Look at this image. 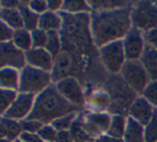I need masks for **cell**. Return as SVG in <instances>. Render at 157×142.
<instances>
[{
    "mask_svg": "<svg viewBox=\"0 0 157 142\" xmlns=\"http://www.w3.org/2000/svg\"><path fill=\"white\" fill-rule=\"evenodd\" d=\"M27 65L39 68L44 72L52 73L55 58L45 48H31L25 52Z\"/></svg>",
    "mask_w": 157,
    "mask_h": 142,
    "instance_id": "cell-12",
    "label": "cell"
},
{
    "mask_svg": "<svg viewBox=\"0 0 157 142\" xmlns=\"http://www.w3.org/2000/svg\"><path fill=\"white\" fill-rule=\"evenodd\" d=\"M61 10L63 11V13L75 15L90 13L92 9L89 6V2L82 1V0H67V1H63Z\"/></svg>",
    "mask_w": 157,
    "mask_h": 142,
    "instance_id": "cell-23",
    "label": "cell"
},
{
    "mask_svg": "<svg viewBox=\"0 0 157 142\" xmlns=\"http://www.w3.org/2000/svg\"><path fill=\"white\" fill-rule=\"evenodd\" d=\"M2 139H6V132L3 123H2L1 119H0V140H2Z\"/></svg>",
    "mask_w": 157,
    "mask_h": 142,
    "instance_id": "cell-45",
    "label": "cell"
},
{
    "mask_svg": "<svg viewBox=\"0 0 157 142\" xmlns=\"http://www.w3.org/2000/svg\"><path fill=\"white\" fill-rule=\"evenodd\" d=\"M108 94L112 101L110 103L111 110L116 113L120 112V114L124 112L126 109L129 110L132 104L137 98V93L134 92L126 85L122 77L120 79L116 75H113V77L109 80V93Z\"/></svg>",
    "mask_w": 157,
    "mask_h": 142,
    "instance_id": "cell-4",
    "label": "cell"
},
{
    "mask_svg": "<svg viewBox=\"0 0 157 142\" xmlns=\"http://www.w3.org/2000/svg\"><path fill=\"white\" fill-rule=\"evenodd\" d=\"M12 43L21 52H28L32 48L31 32L26 30L25 28L15 30L14 33H13Z\"/></svg>",
    "mask_w": 157,
    "mask_h": 142,
    "instance_id": "cell-21",
    "label": "cell"
},
{
    "mask_svg": "<svg viewBox=\"0 0 157 142\" xmlns=\"http://www.w3.org/2000/svg\"><path fill=\"white\" fill-rule=\"evenodd\" d=\"M110 123H111V117L107 113H92L87 115L86 117L85 127L90 135L94 134H103L107 132L109 129Z\"/></svg>",
    "mask_w": 157,
    "mask_h": 142,
    "instance_id": "cell-15",
    "label": "cell"
},
{
    "mask_svg": "<svg viewBox=\"0 0 157 142\" xmlns=\"http://www.w3.org/2000/svg\"><path fill=\"white\" fill-rule=\"evenodd\" d=\"M19 139L23 142H44L37 134H31V132H21Z\"/></svg>",
    "mask_w": 157,
    "mask_h": 142,
    "instance_id": "cell-40",
    "label": "cell"
},
{
    "mask_svg": "<svg viewBox=\"0 0 157 142\" xmlns=\"http://www.w3.org/2000/svg\"><path fill=\"white\" fill-rule=\"evenodd\" d=\"M70 132L74 142H87L91 140V135L86 129L83 122L79 121V120H75L70 129Z\"/></svg>",
    "mask_w": 157,
    "mask_h": 142,
    "instance_id": "cell-26",
    "label": "cell"
},
{
    "mask_svg": "<svg viewBox=\"0 0 157 142\" xmlns=\"http://www.w3.org/2000/svg\"><path fill=\"white\" fill-rule=\"evenodd\" d=\"M31 39L32 48H45L46 41H47V32L37 28L31 31Z\"/></svg>",
    "mask_w": 157,
    "mask_h": 142,
    "instance_id": "cell-34",
    "label": "cell"
},
{
    "mask_svg": "<svg viewBox=\"0 0 157 142\" xmlns=\"http://www.w3.org/2000/svg\"><path fill=\"white\" fill-rule=\"evenodd\" d=\"M155 110L156 109L154 108V106L151 105L144 97L139 96L132 104L128 112L132 119L139 122L141 125L145 126L153 117Z\"/></svg>",
    "mask_w": 157,
    "mask_h": 142,
    "instance_id": "cell-13",
    "label": "cell"
},
{
    "mask_svg": "<svg viewBox=\"0 0 157 142\" xmlns=\"http://www.w3.org/2000/svg\"><path fill=\"white\" fill-rule=\"evenodd\" d=\"M45 49L52 55L56 57L61 52V35L59 31H49L47 32V41H46Z\"/></svg>",
    "mask_w": 157,
    "mask_h": 142,
    "instance_id": "cell-27",
    "label": "cell"
},
{
    "mask_svg": "<svg viewBox=\"0 0 157 142\" xmlns=\"http://www.w3.org/2000/svg\"><path fill=\"white\" fill-rule=\"evenodd\" d=\"M27 65L25 52L19 50L11 42L0 43V70L1 68H15L21 71Z\"/></svg>",
    "mask_w": 157,
    "mask_h": 142,
    "instance_id": "cell-8",
    "label": "cell"
},
{
    "mask_svg": "<svg viewBox=\"0 0 157 142\" xmlns=\"http://www.w3.org/2000/svg\"><path fill=\"white\" fill-rule=\"evenodd\" d=\"M132 28L140 31L157 28V6L152 1H139L132 8L130 13Z\"/></svg>",
    "mask_w": 157,
    "mask_h": 142,
    "instance_id": "cell-5",
    "label": "cell"
},
{
    "mask_svg": "<svg viewBox=\"0 0 157 142\" xmlns=\"http://www.w3.org/2000/svg\"><path fill=\"white\" fill-rule=\"evenodd\" d=\"M35 95L28 94V93H21L17 94L16 98L12 103L11 107L3 115L4 117L12 119L15 121H24L31 113L34 105Z\"/></svg>",
    "mask_w": 157,
    "mask_h": 142,
    "instance_id": "cell-10",
    "label": "cell"
},
{
    "mask_svg": "<svg viewBox=\"0 0 157 142\" xmlns=\"http://www.w3.org/2000/svg\"><path fill=\"white\" fill-rule=\"evenodd\" d=\"M2 123L4 125L6 132V139L10 141H14L21 137V132H23V128H21V123L19 121H15L12 119H8V117H0Z\"/></svg>",
    "mask_w": 157,
    "mask_h": 142,
    "instance_id": "cell-25",
    "label": "cell"
},
{
    "mask_svg": "<svg viewBox=\"0 0 157 142\" xmlns=\"http://www.w3.org/2000/svg\"><path fill=\"white\" fill-rule=\"evenodd\" d=\"M139 61L147 72L150 78L157 81V50L145 45L144 52Z\"/></svg>",
    "mask_w": 157,
    "mask_h": 142,
    "instance_id": "cell-17",
    "label": "cell"
},
{
    "mask_svg": "<svg viewBox=\"0 0 157 142\" xmlns=\"http://www.w3.org/2000/svg\"><path fill=\"white\" fill-rule=\"evenodd\" d=\"M123 47H124L126 60L128 61H136L140 60L145 48V42L143 37L142 31L136 28H132L129 32L122 40Z\"/></svg>",
    "mask_w": 157,
    "mask_h": 142,
    "instance_id": "cell-11",
    "label": "cell"
},
{
    "mask_svg": "<svg viewBox=\"0 0 157 142\" xmlns=\"http://www.w3.org/2000/svg\"><path fill=\"white\" fill-rule=\"evenodd\" d=\"M110 103H111V99H110L109 94L104 91L95 92L90 97V104L95 109L96 108L97 109H105L108 106H110Z\"/></svg>",
    "mask_w": 157,
    "mask_h": 142,
    "instance_id": "cell-30",
    "label": "cell"
},
{
    "mask_svg": "<svg viewBox=\"0 0 157 142\" xmlns=\"http://www.w3.org/2000/svg\"><path fill=\"white\" fill-rule=\"evenodd\" d=\"M18 92L14 90L0 88V117H3L11 107Z\"/></svg>",
    "mask_w": 157,
    "mask_h": 142,
    "instance_id": "cell-28",
    "label": "cell"
},
{
    "mask_svg": "<svg viewBox=\"0 0 157 142\" xmlns=\"http://www.w3.org/2000/svg\"><path fill=\"white\" fill-rule=\"evenodd\" d=\"M28 6L30 8V10L39 15H42L45 12H47V9H48L47 1H43V0H33V1H29L28 2Z\"/></svg>",
    "mask_w": 157,
    "mask_h": 142,
    "instance_id": "cell-38",
    "label": "cell"
},
{
    "mask_svg": "<svg viewBox=\"0 0 157 142\" xmlns=\"http://www.w3.org/2000/svg\"><path fill=\"white\" fill-rule=\"evenodd\" d=\"M75 120H76V112H73V113L63 115V117L55 120L54 122H52L50 125H52L57 132L70 130L73 125V123L75 122Z\"/></svg>",
    "mask_w": 157,
    "mask_h": 142,
    "instance_id": "cell-31",
    "label": "cell"
},
{
    "mask_svg": "<svg viewBox=\"0 0 157 142\" xmlns=\"http://www.w3.org/2000/svg\"><path fill=\"white\" fill-rule=\"evenodd\" d=\"M57 134H58V132L50 124L43 125V127L37 132V135L41 137L44 142H55L57 138Z\"/></svg>",
    "mask_w": 157,
    "mask_h": 142,
    "instance_id": "cell-35",
    "label": "cell"
},
{
    "mask_svg": "<svg viewBox=\"0 0 157 142\" xmlns=\"http://www.w3.org/2000/svg\"><path fill=\"white\" fill-rule=\"evenodd\" d=\"M77 110L78 107L66 101L58 92L56 86L52 85L35 96L33 109L27 119L36 120L45 125Z\"/></svg>",
    "mask_w": 157,
    "mask_h": 142,
    "instance_id": "cell-2",
    "label": "cell"
},
{
    "mask_svg": "<svg viewBox=\"0 0 157 142\" xmlns=\"http://www.w3.org/2000/svg\"><path fill=\"white\" fill-rule=\"evenodd\" d=\"M55 142H74L73 137L71 135L70 130H63V132H58L57 138Z\"/></svg>",
    "mask_w": 157,
    "mask_h": 142,
    "instance_id": "cell-41",
    "label": "cell"
},
{
    "mask_svg": "<svg viewBox=\"0 0 157 142\" xmlns=\"http://www.w3.org/2000/svg\"><path fill=\"white\" fill-rule=\"evenodd\" d=\"M62 17L56 12L47 11L44 14L40 15L37 28L45 32L49 31H59L62 29Z\"/></svg>",
    "mask_w": 157,
    "mask_h": 142,
    "instance_id": "cell-16",
    "label": "cell"
},
{
    "mask_svg": "<svg viewBox=\"0 0 157 142\" xmlns=\"http://www.w3.org/2000/svg\"><path fill=\"white\" fill-rule=\"evenodd\" d=\"M98 142H124V141H123V139H117L113 138V137L108 136V135H105V136L99 137Z\"/></svg>",
    "mask_w": 157,
    "mask_h": 142,
    "instance_id": "cell-44",
    "label": "cell"
},
{
    "mask_svg": "<svg viewBox=\"0 0 157 142\" xmlns=\"http://www.w3.org/2000/svg\"><path fill=\"white\" fill-rule=\"evenodd\" d=\"M0 142H12V141L8 140V139H2V140H0Z\"/></svg>",
    "mask_w": 157,
    "mask_h": 142,
    "instance_id": "cell-46",
    "label": "cell"
},
{
    "mask_svg": "<svg viewBox=\"0 0 157 142\" xmlns=\"http://www.w3.org/2000/svg\"><path fill=\"white\" fill-rule=\"evenodd\" d=\"M124 142H145L144 139V126L139 122L128 117L126 121V129L123 137Z\"/></svg>",
    "mask_w": 157,
    "mask_h": 142,
    "instance_id": "cell-18",
    "label": "cell"
},
{
    "mask_svg": "<svg viewBox=\"0 0 157 142\" xmlns=\"http://www.w3.org/2000/svg\"><path fill=\"white\" fill-rule=\"evenodd\" d=\"M18 10L21 14V17H23L24 28L26 30L30 31V32L35 30V29H37L40 15L30 10V8L28 6H19Z\"/></svg>",
    "mask_w": 157,
    "mask_h": 142,
    "instance_id": "cell-24",
    "label": "cell"
},
{
    "mask_svg": "<svg viewBox=\"0 0 157 142\" xmlns=\"http://www.w3.org/2000/svg\"><path fill=\"white\" fill-rule=\"evenodd\" d=\"M12 142H23V141H21V139L18 138V139H16V140H14V141H12Z\"/></svg>",
    "mask_w": 157,
    "mask_h": 142,
    "instance_id": "cell-47",
    "label": "cell"
},
{
    "mask_svg": "<svg viewBox=\"0 0 157 142\" xmlns=\"http://www.w3.org/2000/svg\"><path fill=\"white\" fill-rule=\"evenodd\" d=\"M21 72L15 68H1L0 70V88L18 91Z\"/></svg>",
    "mask_w": 157,
    "mask_h": 142,
    "instance_id": "cell-19",
    "label": "cell"
},
{
    "mask_svg": "<svg viewBox=\"0 0 157 142\" xmlns=\"http://www.w3.org/2000/svg\"><path fill=\"white\" fill-rule=\"evenodd\" d=\"M130 2L127 1H89V6L93 11H108L116 10L128 6Z\"/></svg>",
    "mask_w": 157,
    "mask_h": 142,
    "instance_id": "cell-29",
    "label": "cell"
},
{
    "mask_svg": "<svg viewBox=\"0 0 157 142\" xmlns=\"http://www.w3.org/2000/svg\"><path fill=\"white\" fill-rule=\"evenodd\" d=\"M0 19L13 30L24 28V21L18 9H0Z\"/></svg>",
    "mask_w": 157,
    "mask_h": 142,
    "instance_id": "cell-20",
    "label": "cell"
},
{
    "mask_svg": "<svg viewBox=\"0 0 157 142\" xmlns=\"http://www.w3.org/2000/svg\"><path fill=\"white\" fill-rule=\"evenodd\" d=\"M144 139L145 142H157V110L151 121L144 126Z\"/></svg>",
    "mask_w": 157,
    "mask_h": 142,
    "instance_id": "cell-32",
    "label": "cell"
},
{
    "mask_svg": "<svg viewBox=\"0 0 157 142\" xmlns=\"http://www.w3.org/2000/svg\"><path fill=\"white\" fill-rule=\"evenodd\" d=\"M13 33H14V30L0 19V43H6V42L12 41Z\"/></svg>",
    "mask_w": 157,
    "mask_h": 142,
    "instance_id": "cell-37",
    "label": "cell"
},
{
    "mask_svg": "<svg viewBox=\"0 0 157 142\" xmlns=\"http://www.w3.org/2000/svg\"><path fill=\"white\" fill-rule=\"evenodd\" d=\"M55 86L58 92L71 104L78 108L85 105V95H83L82 88L76 78L72 76L66 77L56 83Z\"/></svg>",
    "mask_w": 157,
    "mask_h": 142,
    "instance_id": "cell-9",
    "label": "cell"
},
{
    "mask_svg": "<svg viewBox=\"0 0 157 142\" xmlns=\"http://www.w3.org/2000/svg\"><path fill=\"white\" fill-rule=\"evenodd\" d=\"M132 6L108 11H93L90 15L94 45L98 48L116 41H122L132 28Z\"/></svg>",
    "mask_w": 157,
    "mask_h": 142,
    "instance_id": "cell-1",
    "label": "cell"
},
{
    "mask_svg": "<svg viewBox=\"0 0 157 142\" xmlns=\"http://www.w3.org/2000/svg\"><path fill=\"white\" fill-rule=\"evenodd\" d=\"M62 6L63 1H60V0H50V1H47L48 10L52 11V12H56V11L62 9Z\"/></svg>",
    "mask_w": 157,
    "mask_h": 142,
    "instance_id": "cell-42",
    "label": "cell"
},
{
    "mask_svg": "<svg viewBox=\"0 0 157 142\" xmlns=\"http://www.w3.org/2000/svg\"><path fill=\"white\" fill-rule=\"evenodd\" d=\"M2 9H18V1H1L0 2Z\"/></svg>",
    "mask_w": 157,
    "mask_h": 142,
    "instance_id": "cell-43",
    "label": "cell"
},
{
    "mask_svg": "<svg viewBox=\"0 0 157 142\" xmlns=\"http://www.w3.org/2000/svg\"><path fill=\"white\" fill-rule=\"evenodd\" d=\"M143 37H144V42L147 46L157 50V28L143 32Z\"/></svg>",
    "mask_w": 157,
    "mask_h": 142,
    "instance_id": "cell-39",
    "label": "cell"
},
{
    "mask_svg": "<svg viewBox=\"0 0 157 142\" xmlns=\"http://www.w3.org/2000/svg\"><path fill=\"white\" fill-rule=\"evenodd\" d=\"M99 58L105 68L112 75H118L126 60L122 41H116L99 48Z\"/></svg>",
    "mask_w": 157,
    "mask_h": 142,
    "instance_id": "cell-6",
    "label": "cell"
},
{
    "mask_svg": "<svg viewBox=\"0 0 157 142\" xmlns=\"http://www.w3.org/2000/svg\"><path fill=\"white\" fill-rule=\"evenodd\" d=\"M74 67V58L68 52L61 50L60 54L57 55L54 60V67L52 71V77L54 83L70 77V73Z\"/></svg>",
    "mask_w": 157,
    "mask_h": 142,
    "instance_id": "cell-14",
    "label": "cell"
},
{
    "mask_svg": "<svg viewBox=\"0 0 157 142\" xmlns=\"http://www.w3.org/2000/svg\"><path fill=\"white\" fill-rule=\"evenodd\" d=\"M120 74L126 85L134 92L141 93V94L150 83V79H151L139 60H136V61L127 60L121 70Z\"/></svg>",
    "mask_w": 157,
    "mask_h": 142,
    "instance_id": "cell-7",
    "label": "cell"
},
{
    "mask_svg": "<svg viewBox=\"0 0 157 142\" xmlns=\"http://www.w3.org/2000/svg\"><path fill=\"white\" fill-rule=\"evenodd\" d=\"M21 123L23 132H31V134H37L39 130L41 129L44 125V124L41 123L40 121L30 120V119H26V120H24V121H21Z\"/></svg>",
    "mask_w": 157,
    "mask_h": 142,
    "instance_id": "cell-36",
    "label": "cell"
},
{
    "mask_svg": "<svg viewBox=\"0 0 157 142\" xmlns=\"http://www.w3.org/2000/svg\"><path fill=\"white\" fill-rule=\"evenodd\" d=\"M126 121L127 119H125L123 114L113 115L111 117V123L107 132L108 136L117 139H123L126 129Z\"/></svg>",
    "mask_w": 157,
    "mask_h": 142,
    "instance_id": "cell-22",
    "label": "cell"
},
{
    "mask_svg": "<svg viewBox=\"0 0 157 142\" xmlns=\"http://www.w3.org/2000/svg\"><path fill=\"white\" fill-rule=\"evenodd\" d=\"M52 73L26 65L21 71L18 91L21 93H28L36 96L49 86H52Z\"/></svg>",
    "mask_w": 157,
    "mask_h": 142,
    "instance_id": "cell-3",
    "label": "cell"
},
{
    "mask_svg": "<svg viewBox=\"0 0 157 142\" xmlns=\"http://www.w3.org/2000/svg\"><path fill=\"white\" fill-rule=\"evenodd\" d=\"M142 97H144L151 105L157 106V81L152 80L143 90Z\"/></svg>",
    "mask_w": 157,
    "mask_h": 142,
    "instance_id": "cell-33",
    "label": "cell"
}]
</instances>
